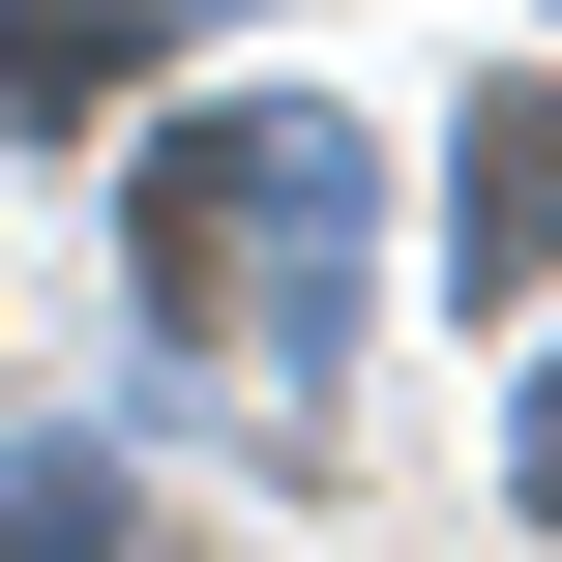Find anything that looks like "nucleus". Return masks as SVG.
<instances>
[{
    "mask_svg": "<svg viewBox=\"0 0 562 562\" xmlns=\"http://www.w3.org/2000/svg\"><path fill=\"white\" fill-rule=\"evenodd\" d=\"M533 267H562V89H504V119H474V326H504Z\"/></svg>",
    "mask_w": 562,
    "mask_h": 562,
    "instance_id": "nucleus-1",
    "label": "nucleus"
}]
</instances>
